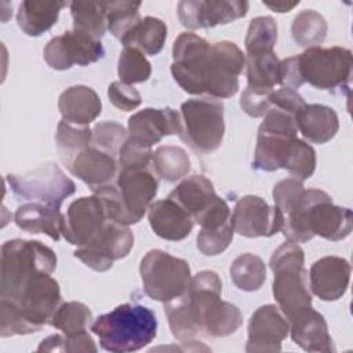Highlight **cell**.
<instances>
[{
    "label": "cell",
    "instance_id": "4",
    "mask_svg": "<svg viewBox=\"0 0 353 353\" xmlns=\"http://www.w3.org/2000/svg\"><path fill=\"white\" fill-rule=\"evenodd\" d=\"M303 263V250L292 241L281 244L273 252L269 262L274 273L273 296L287 320L301 309L312 306V295L307 288V272Z\"/></svg>",
    "mask_w": 353,
    "mask_h": 353
},
{
    "label": "cell",
    "instance_id": "50",
    "mask_svg": "<svg viewBox=\"0 0 353 353\" xmlns=\"http://www.w3.org/2000/svg\"><path fill=\"white\" fill-rule=\"evenodd\" d=\"M263 4L266 7H269L273 11L277 12H287L290 10H292L295 6L299 4V1H292V3H287V1H276V3H270V1H263Z\"/></svg>",
    "mask_w": 353,
    "mask_h": 353
},
{
    "label": "cell",
    "instance_id": "48",
    "mask_svg": "<svg viewBox=\"0 0 353 353\" xmlns=\"http://www.w3.org/2000/svg\"><path fill=\"white\" fill-rule=\"evenodd\" d=\"M63 349L66 352H97V346L87 331L66 335Z\"/></svg>",
    "mask_w": 353,
    "mask_h": 353
},
{
    "label": "cell",
    "instance_id": "34",
    "mask_svg": "<svg viewBox=\"0 0 353 353\" xmlns=\"http://www.w3.org/2000/svg\"><path fill=\"white\" fill-rule=\"evenodd\" d=\"M230 279L243 291H256L266 280V265L250 252L239 255L230 265Z\"/></svg>",
    "mask_w": 353,
    "mask_h": 353
},
{
    "label": "cell",
    "instance_id": "12",
    "mask_svg": "<svg viewBox=\"0 0 353 353\" xmlns=\"http://www.w3.org/2000/svg\"><path fill=\"white\" fill-rule=\"evenodd\" d=\"M134 245V234L125 225L106 221L101 230L73 255L95 272H106L114 261L125 258Z\"/></svg>",
    "mask_w": 353,
    "mask_h": 353
},
{
    "label": "cell",
    "instance_id": "43",
    "mask_svg": "<svg viewBox=\"0 0 353 353\" xmlns=\"http://www.w3.org/2000/svg\"><path fill=\"white\" fill-rule=\"evenodd\" d=\"M233 233L232 221L216 229H200L197 234V248L204 255H218L229 247Z\"/></svg>",
    "mask_w": 353,
    "mask_h": 353
},
{
    "label": "cell",
    "instance_id": "25",
    "mask_svg": "<svg viewBox=\"0 0 353 353\" xmlns=\"http://www.w3.org/2000/svg\"><path fill=\"white\" fill-rule=\"evenodd\" d=\"M168 197L185 208L194 219V223H197L219 196H216L210 179L204 175H192L183 179Z\"/></svg>",
    "mask_w": 353,
    "mask_h": 353
},
{
    "label": "cell",
    "instance_id": "46",
    "mask_svg": "<svg viewBox=\"0 0 353 353\" xmlns=\"http://www.w3.org/2000/svg\"><path fill=\"white\" fill-rule=\"evenodd\" d=\"M108 97H109V101L117 109L124 112H131L137 109L142 102L139 91L132 85L124 84L121 81L110 83L108 88Z\"/></svg>",
    "mask_w": 353,
    "mask_h": 353
},
{
    "label": "cell",
    "instance_id": "33",
    "mask_svg": "<svg viewBox=\"0 0 353 353\" xmlns=\"http://www.w3.org/2000/svg\"><path fill=\"white\" fill-rule=\"evenodd\" d=\"M157 176L167 182H175L190 171V160L185 149L172 145L159 146L152 157Z\"/></svg>",
    "mask_w": 353,
    "mask_h": 353
},
{
    "label": "cell",
    "instance_id": "31",
    "mask_svg": "<svg viewBox=\"0 0 353 353\" xmlns=\"http://www.w3.org/2000/svg\"><path fill=\"white\" fill-rule=\"evenodd\" d=\"M247 81L255 90H273L280 84V59L274 52L251 54L245 58Z\"/></svg>",
    "mask_w": 353,
    "mask_h": 353
},
{
    "label": "cell",
    "instance_id": "42",
    "mask_svg": "<svg viewBox=\"0 0 353 353\" xmlns=\"http://www.w3.org/2000/svg\"><path fill=\"white\" fill-rule=\"evenodd\" d=\"M128 138V132L125 128L119 124L117 121L108 120L94 125L92 137H91V146L113 156L119 157V152L124 142Z\"/></svg>",
    "mask_w": 353,
    "mask_h": 353
},
{
    "label": "cell",
    "instance_id": "15",
    "mask_svg": "<svg viewBox=\"0 0 353 353\" xmlns=\"http://www.w3.org/2000/svg\"><path fill=\"white\" fill-rule=\"evenodd\" d=\"M230 221L233 230L244 237H272L281 232L284 214L263 199L247 194L236 203Z\"/></svg>",
    "mask_w": 353,
    "mask_h": 353
},
{
    "label": "cell",
    "instance_id": "45",
    "mask_svg": "<svg viewBox=\"0 0 353 353\" xmlns=\"http://www.w3.org/2000/svg\"><path fill=\"white\" fill-rule=\"evenodd\" d=\"M153 157L152 148H145L132 139L127 138L119 152V168H142L149 167Z\"/></svg>",
    "mask_w": 353,
    "mask_h": 353
},
{
    "label": "cell",
    "instance_id": "19",
    "mask_svg": "<svg viewBox=\"0 0 353 353\" xmlns=\"http://www.w3.org/2000/svg\"><path fill=\"white\" fill-rule=\"evenodd\" d=\"M181 116L171 108H146L128 119V138L145 148H152L164 137L181 134Z\"/></svg>",
    "mask_w": 353,
    "mask_h": 353
},
{
    "label": "cell",
    "instance_id": "11",
    "mask_svg": "<svg viewBox=\"0 0 353 353\" xmlns=\"http://www.w3.org/2000/svg\"><path fill=\"white\" fill-rule=\"evenodd\" d=\"M6 181L18 197L58 208L66 197L76 192L74 182L54 163H47L23 174H8Z\"/></svg>",
    "mask_w": 353,
    "mask_h": 353
},
{
    "label": "cell",
    "instance_id": "5",
    "mask_svg": "<svg viewBox=\"0 0 353 353\" xmlns=\"http://www.w3.org/2000/svg\"><path fill=\"white\" fill-rule=\"evenodd\" d=\"M0 296L8 295L40 274L57 268L55 252L37 240H8L1 245Z\"/></svg>",
    "mask_w": 353,
    "mask_h": 353
},
{
    "label": "cell",
    "instance_id": "27",
    "mask_svg": "<svg viewBox=\"0 0 353 353\" xmlns=\"http://www.w3.org/2000/svg\"><path fill=\"white\" fill-rule=\"evenodd\" d=\"M17 226L29 233H44L58 241L61 237V225L63 215L58 207L44 203L22 204L14 214Z\"/></svg>",
    "mask_w": 353,
    "mask_h": 353
},
{
    "label": "cell",
    "instance_id": "6",
    "mask_svg": "<svg viewBox=\"0 0 353 353\" xmlns=\"http://www.w3.org/2000/svg\"><path fill=\"white\" fill-rule=\"evenodd\" d=\"M181 138L194 152L207 154L216 150L225 135L223 103L211 97L189 99L181 105Z\"/></svg>",
    "mask_w": 353,
    "mask_h": 353
},
{
    "label": "cell",
    "instance_id": "7",
    "mask_svg": "<svg viewBox=\"0 0 353 353\" xmlns=\"http://www.w3.org/2000/svg\"><path fill=\"white\" fill-rule=\"evenodd\" d=\"M145 294L153 301L167 303L188 290L190 283L189 263L161 250H150L139 263Z\"/></svg>",
    "mask_w": 353,
    "mask_h": 353
},
{
    "label": "cell",
    "instance_id": "14",
    "mask_svg": "<svg viewBox=\"0 0 353 353\" xmlns=\"http://www.w3.org/2000/svg\"><path fill=\"white\" fill-rule=\"evenodd\" d=\"M210 46L205 39L190 32L181 33L174 41L171 73L174 80L188 94H203L201 73Z\"/></svg>",
    "mask_w": 353,
    "mask_h": 353
},
{
    "label": "cell",
    "instance_id": "20",
    "mask_svg": "<svg viewBox=\"0 0 353 353\" xmlns=\"http://www.w3.org/2000/svg\"><path fill=\"white\" fill-rule=\"evenodd\" d=\"M352 268L345 258L324 256L316 261L309 272L310 290L323 301H336L343 296L350 281Z\"/></svg>",
    "mask_w": 353,
    "mask_h": 353
},
{
    "label": "cell",
    "instance_id": "32",
    "mask_svg": "<svg viewBox=\"0 0 353 353\" xmlns=\"http://www.w3.org/2000/svg\"><path fill=\"white\" fill-rule=\"evenodd\" d=\"M70 12L73 29L101 40L108 29L106 1H73L70 3Z\"/></svg>",
    "mask_w": 353,
    "mask_h": 353
},
{
    "label": "cell",
    "instance_id": "24",
    "mask_svg": "<svg viewBox=\"0 0 353 353\" xmlns=\"http://www.w3.org/2000/svg\"><path fill=\"white\" fill-rule=\"evenodd\" d=\"M62 120L76 125H88L102 110L98 94L87 85H72L66 88L58 101Z\"/></svg>",
    "mask_w": 353,
    "mask_h": 353
},
{
    "label": "cell",
    "instance_id": "3",
    "mask_svg": "<svg viewBox=\"0 0 353 353\" xmlns=\"http://www.w3.org/2000/svg\"><path fill=\"white\" fill-rule=\"evenodd\" d=\"M101 346L113 353L135 352L148 346L157 334L156 314L146 306L123 303L101 314L91 325Z\"/></svg>",
    "mask_w": 353,
    "mask_h": 353
},
{
    "label": "cell",
    "instance_id": "36",
    "mask_svg": "<svg viewBox=\"0 0 353 353\" xmlns=\"http://www.w3.org/2000/svg\"><path fill=\"white\" fill-rule=\"evenodd\" d=\"M327 21L314 10L301 11L292 22L291 33L294 41L306 48L319 47L327 36Z\"/></svg>",
    "mask_w": 353,
    "mask_h": 353
},
{
    "label": "cell",
    "instance_id": "21",
    "mask_svg": "<svg viewBox=\"0 0 353 353\" xmlns=\"http://www.w3.org/2000/svg\"><path fill=\"white\" fill-rule=\"evenodd\" d=\"M66 167L91 190L113 183L119 174L117 159L91 145L77 153Z\"/></svg>",
    "mask_w": 353,
    "mask_h": 353
},
{
    "label": "cell",
    "instance_id": "26",
    "mask_svg": "<svg viewBox=\"0 0 353 353\" xmlns=\"http://www.w3.org/2000/svg\"><path fill=\"white\" fill-rule=\"evenodd\" d=\"M295 121L296 128L303 138L313 143H325L331 141L339 130L335 110L319 103L305 105L296 114Z\"/></svg>",
    "mask_w": 353,
    "mask_h": 353
},
{
    "label": "cell",
    "instance_id": "37",
    "mask_svg": "<svg viewBox=\"0 0 353 353\" xmlns=\"http://www.w3.org/2000/svg\"><path fill=\"white\" fill-rule=\"evenodd\" d=\"M92 320L90 307L81 302H65L58 306L48 324L61 330L65 335L87 331Z\"/></svg>",
    "mask_w": 353,
    "mask_h": 353
},
{
    "label": "cell",
    "instance_id": "22",
    "mask_svg": "<svg viewBox=\"0 0 353 353\" xmlns=\"http://www.w3.org/2000/svg\"><path fill=\"white\" fill-rule=\"evenodd\" d=\"M292 341L306 352H334L327 321L312 306L301 309L290 320Z\"/></svg>",
    "mask_w": 353,
    "mask_h": 353
},
{
    "label": "cell",
    "instance_id": "39",
    "mask_svg": "<svg viewBox=\"0 0 353 353\" xmlns=\"http://www.w3.org/2000/svg\"><path fill=\"white\" fill-rule=\"evenodd\" d=\"M277 41V25L272 17H256L250 22L244 40L247 55L273 52Z\"/></svg>",
    "mask_w": 353,
    "mask_h": 353
},
{
    "label": "cell",
    "instance_id": "18",
    "mask_svg": "<svg viewBox=\"0 0 353 353\" xmlns=\"http://www.w3.org/2000/svg\"><path fill=\"white\" fill-rule=\"evenodd\" d=\"M290 332V323L276 305L259 306L248 323V341L245 350L280 352L281 342Z\"/></svg>",
    "mask_w": 353,
    "mask_h": 353
},
{
    "label": "cell",
    "instance_id": "28",
    "mask_svg": "<svg viewBox=\"0 0 353 353\" xmlns=\"http://www.w3.org/2000/svg\"><path fill=\"white\" fill-rule=\"evenodd\" d=\"M63 7H66L65 1L25 0L18 8V26L28 36H40L57 23Z\"/></svg>",
    "mask_w": 353,
    "mask_h": 353
},
{
    "label": "cell",
    "instance_id": "49",
    "mask_svg": "<svg viewBox=\"0 0 353 353\" xmlns=\"http://www.w3.org/2000/svg\"><path fill=\"white\" fill-rule=\"evenodd\" d=\"M63 341L65 338H62L61 335L55 334V335H51L48 338H46L40 346L37 347V350H47V352H52V350H65L63 349Z\"/></svg>",
    "mask_w": 353,
    "mask_h": 353
},
{
    "label": "cell",
    "instance_id": "44",
    "mask_svg": "<svg viewBox=\"0 0 353 353\" xmlns=\"http://www.w3.org/2000/svg\"><path fill=\"white\" fill-rule=\"evenodd\" d=\"M305 188L302 181L296 178H287L277 182L273 188V200L276 207L285 215L292 211L299 203Z\"/></svg>",
    "mask_w": 353,
    "mask_h": 353
},
{
    "label": "cell",
    "instance_id": "2",
    "mask_svg": "<svg viewBox=\"0 0 353 353\" xmlns=\"http://www.w3.org/2000/svg\"><path fill=\"white\" fill-rule=\"evenodd\" d=\"M159 188V179L150 167L119 168L113 183L94 192L103 205L106 218L120 225L138 223L149 210Z\"/></svg>",
    "mask_w": 353,
    "mask_h": 353
},
{
    "label": "cell",
    "instance_id": "30",
    "mask_svg": "<svg viewBox=\"0 0 353 353\" xmlns=\"http://www.w3.org/2000/svg\"><path fill=\"white\" fill-rule=\"evenodd\" d=\"M243 324L240 309L221 296L214 299L203 314V334L211 336H228Z\"/></svg>",
    "mask_w": 353,
    "mask_h": 353
},
{
    "label": "cell",
    "instance_id": "10",
    "mask_svg": "<svg viewBox=\"0 0 353 353\" xmlns=\"http://www.w3.org/2000/svg\"><path fill=\"white\" fill-rule=\"evenodd\" d=\"M245 66V55L232 41H216L210 51L203 68V94L211 98H230L239 90V76Z\"/></svg>",
    "mask_w": 353,
    "mask_h": 353
},
{
    "label": "cell",
    "instance_id": "13",
    "mask_svg": "<svg viewBox=\"0 0 353 353\" xmlns=\"http://www.w3.org/2000/svg\"><path fill=\"white\" fill-rule=\"evenodd\" d=\"M43 55L50 68L66 70L73 65L85 66L99 61L105 50L101 40L73 29L52 37L44 47Z\"/></svg>",
    "mask_w": 353,
    "mask_h": 353
},
{
    "label": "cell",
    "instance_id": "38",
    "mask_svg": "<svg viewBox=\"0 0 353 353\" xmlns=\"http://www.w3.org/2000/svg\"><path fill=\"white\" fill-rule=\"evenodd\" d=\"M139 1H106L108 30L120 41L141 21Z\"/></svg>",
    "mask_w": 353,
    "mask_h": 353
},
{
    "label": "cell",
    "instance_id": "17",
    "mask_svg": "<svg viewBox=\"0 0 353 353\" xmlns=\"http://www.w3.org/2000/svg\"><path fill=\"white\" fill-rule=\"evenodd\" d=\"M108 221L101 199L85 196L70 203L61 225V234L72 245L87 244Z\"/></svg>",
    "mask_w": 353,
    "mask_h": 353
},
{
    "label": "cell",
    "instance_id": "16",
    "mask_svg": "<svg viewBox=\"0 0 353 353\" xmlns=\"http://www.w3.org/2000/svg\"><path fill=\"white\" fill-rule=\"evenodd\" d=\"M248 7L240 0H185L178 3V18L186 29H207L244 17Z\"/></svg>",
    "mask_w": 353,
    "mask_h": 353
},
{
    "label": "cell",
    "instance_id": "35",
    "mask_svg": "<svg viewBox=\"0 0 353 353\" xmlns=\"http://www.w3.org/2000/svg\"><path fill=\"white\" fill-rule=\"evenodd\" d=\"M92 130L88 125H76L66 120H61L57 128L55 141L61 161L68 165L73 157L91 145Z\"/></svg>",
    "mask_w": 353,
    "mask_h": 353
},
{
    "label": "cell",
    "instance_id": "40",
    "mask_svg": "<svg viewBox=\"0 0 353 353\" xmlns=\"http://www.w3.org/2000/svg\"><path fill=\"white\" fill-rule=\"evenodd\" d=\"M152 65L143 52L134 47H124L117 62V74L120 81L128 85L143 83L150 77Z\"/></svg>",
    "mask_w": 353,
    "mask_h": 353
},
{
    "label": "cell",
    "instance_id": "8",
    "mask_svg": "<svg viewBox=\"0 0 353 353\" xmlns=\"http://www.w3.org/2000/svg\"><path fill=\"white\" fill-rule=\"evenodd\" d=\"M296 58L302 83L331 92L347 90L353 68L350 50L312 47Z\"/></svg>",
    "mask_w": 353,
    "mask_h": 353
},
{
    "label": "cell",
    "instance_id": "23",
    "mask_svg": "<svg viewBox=\"0 0 353 353\" xmlns=\"http://www.w3.org/2000/svg\"><path fill=\"white\" fill-rule=\"evenodd\" d=\"M148 216L153 232L164 240H183L194 226L192 215L170 197L152 203Z\"/></svg>",
    "mask_w": 353,
    "mask_h": 353
},
{
    "label": "cell",
    "instance_id": "41",
    "mask_svg": "<svg viewBox=\"0 0 353 353\" xmlns=\"http://www.w3.org/2000/svg\"><path fill=\"white\" fill-rule=\"evenodd\" d=\"M284 170H287L292 178L305 181L310 178L316 170V152L305 141L295 138L290 146Z\"/></svg>",
    "mask_w": 353,
    "mask_h": 353
},
{
    "label": "cell",
    "instance_id": "47",
    "mask_svg": "<svg viewBox=\"0 0 353 353\" xmlns=\"http://www.w3.org/2000/svg\"><path fill=\"white\" fill-rule=\"evenodd\" d=\"M273 90H255L247 87L240 97V106L251 117H262L272 108L270 92Z\"/></svg>",
    "mask_w": 353,
    "mask_h": 353
},
{
    "label": "cell",
    "instance_id": "1",
    "mask_svg": "<svg viewBox=\"0 0 353 353\" xmlns=\"http://www.w3.org/2000/svg\"><path fill=\"white\" fill-rule=\"evenodd\" d=\"M352 222V211L332 204L328 193L305 189L296 207L284 215L281 232L292 243H306L314 236L339 241L350 234Z\"/></svg>",
    "mask_w": 353,
    "mask_h": 353
},
{
    "label": "cell",
    "instance_id": "29",
    "mask_svg": "<svg viewBox=\"0 0 353 353\" xmlns=\"http://www.w3.org/2000/svg\"><path fill=\"white\" fill-rule=\"evenodd\" d=\"M167 39V25L154 17L141 19L121 40L124 47H134L148 55L161 51Z\"/></svg>",
    "mask_w": 353,
    "mask_h": 353
},
{
    "label": "cell",
    "instance_id": "9",
    "mask_svg": "<svg viewBox=\"0 0 353 353\" xmlns=\"http://www.w3.org/2000/svg\"><path fill=\"white\" fill-rule=\"evenodd\" d=\"M296 134L295 116L272 106L258 130L252 167L261 171H276L283 168Z\"/></svg>",
    "mask_w": 353,
    "mask_h": 353
}]
</instances>
